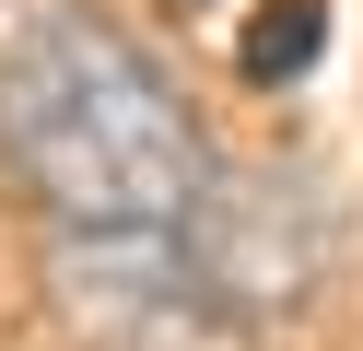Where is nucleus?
Here are the masks:
<instances>
[{
	"label": "nucleus",
	"mask_w": 363,
	"mask_h": 351,
	"mask_svg": "<svg viewBox=\"0 0 363 351\" xmlns=\"http://www.w3.org/2000/svg\"><path fill=\"white\" fill-rule=\"evenodd\" d=\"M0 176L59 234H176L211 140L129 23L48 0L0 35Z\"/></svg>",
	"instance_id": "nucleus-1"
},
{
	"label": "nucleus",
	"mask_w": 363,
	"mask_h": 351,
	"mask_svg": "<svg viewBox=\"0 0 363 351\" xmlns=\"http://www.w3.org/2000/svg\"><path fill=\"white\" fill-rule=\"evenodd\" d=\"M48 293L71 316V340H94V351H141V340H176V328H211L199 293H188L176 234H59Z\"/></svg>",
	"instance_id": "nucleus-3"
},
{
	"label": "nucleus",
	"mask_w": 363,
	"mask_h": 351,
	"mask_svg": "<svg viewBox=\"0 0 363 351\" xmlns=\"http://www.w3.org/2000/svg\"><path fill=\"white\" fill-rule=\"evenodd\" d=\"M176 257L211 328L269 340V328L316 316L340 281V199L305 164H211L199 199L176 211Z\"/></svg>",
	"instance_id": "nucleus-2"
},
{
	"label": "nucleus",
	"mask_w": 363,
	"mask_h": 351,
	"mask_svg": "<svg viewBox=\"0 0 363 351\" xmlns=\"http://www.w3.org/2000/svg\"><path fill=\"white\" fill-rule=\"evenodd\" d=\"M316 47H328V0H258L246 35H235V70H246L258 94H281V82L316 70Z\"/></svg>",
	"instance_id": "nucleus-4"
}]
</instances>
